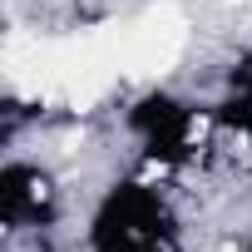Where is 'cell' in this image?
<instances>
[{
    "mask_svg": "<svg viewBox=\"0 0 252 252\" xmlns=\"http://www.w3.org/2000/svg\"><path fill=\"white\" fill-rule=\"evenodd\" d=\"M84 252H188L168 193L149 178H119L89 213Z\"/></svg>",
    "mask_w": 252,
    "mask_h": 252,
    "instance_id": "1",
    "label": "cell"
},
{
    "mask_svg": "<svg viewBox=\"0 0 252 252\" xmlns=\"http://www.w3.org/2000/svg\"><path fill=\"white\" fill-rule=\"evenodd\" d=\"M237 252H252V232H247V237H242V242H237Z\"/></svg>",
    "mask_w": 252,
    "mask_h": 252,
    "instance_id": "3",
    "label": "cell"
},
{
    "mask_svg": "<svg viewBox=\"0 0 252 252\" xmlns=\"http://www.w3.org/2000/svg\"><path fill=\"white\" fill-rule=\"evenodd\" d=\"M64 188L35 158H5L0 168V222L10 237H40L60 222Z\"/></svg>",
    "mask_w": 252,
    "mask_h": 252,
    "instance_id": "2",
    "label": "cell"
}]
</instances>
